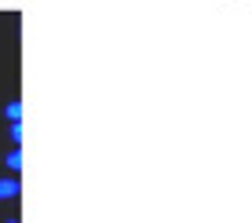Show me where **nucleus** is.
<instances>
[{"instance_id": "nucleus-1", "label": "nucleus", "mask_w": 252, "mask_h": 223, "mask_svg": "<svg viewBox=\"0 0 252 223\" xmlns=\"http://www.w3.org/2000/svg\"><path fill=\"white\" fill-rule=\"evenodd\" d=\"M19 198V179H0V201Z\"/></svg>"}, {"instance_id": "nucleus-2", "label": "nucleus", "mask_w": 252, "mask_h": 223, "mask_svg": "<svg viewBox=\"0 0 252 223\" xmlns=\"http://www.w3.org/2000/svg\"><path fill=\"white\" fill-rule=\"evenodd\" d=\"M4 165L11 168V172H22V150L15 147V150H11V154H7V158H4Z\"/></svg>"}, {"instance_id": "nucleus-3", "label": "nucleus", "mask_w": 252, "mask_h": 223, "mask_svg": "<svg viewBox=\"0 0 252 223\" xmlns=\"http://www.w3.org/2000/svg\"><path fill=\"white\" fill-rule=\"evenodd\" d=\"M4 114H7V121H22V102H7Z\"/></svg>"}, {"instance_id": "nucleus-4", "label": "nucleus", "mask_w": 252, "mask_h": 223, "mask_svg": "<svg viewBox=\"0 0 252 223\" xmlns=\"http://www.w3.org/2000/svg\"><path fill=\"white\" fill-rule=\"evenodd\" d=\"M7 135H11V143H22V121H11V128H7Z\"/></svg>"}, {"instance_id": "nucleus-5", "label": "nucleus", "mask_w": 252, "mask_h": 223, "mask_svg": "<svg viewBox=\"0 0 252 223\" xmlns=\"http://www.w3.org/2000/svg\"><path fill=\"white\" fill-rule=\"evenodd\" d=\"M7 223H19V220H7Z\"/></svg>"}]
</instances>
